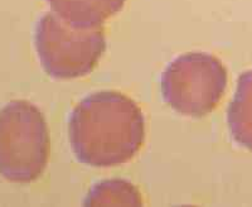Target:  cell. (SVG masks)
I'll return each mask as SVG.
<instances>
[{
    "label": "cell",
    "instance_id": "1",
    "mask_svg": "<svg viewBox=\"0 0 252 207\" xmlns=\"http://www.w3.org/2000/svg\"><path fill=\"white\" fill-rule=\"evenodd\" d=\"M76 158L91 167L129 162L145 139V120L138 104L116 91H98L78 103L68 123Z\"/></svg>",
    "mask_w": 252,
    "mask_h": 207
},
{
    "label": "cell",
    "instance_id": "2",
    "mask_svg": "<svg viewBox=\"0 0 252 207\" xmlns=\"http://www.w3.org/2000/svg\"><path fill=\"white\" fill-rule=\"evenodd\" d=\"M49 133L35 105L15 100L0 110V174L10 182L29 183L48 163Z\"/></svg>",
    "mask_w": 252,
    "mask_h": 207
},
{
    "label": "cell",
    "instance_id": "3",
    "mask_svg": "<svg viewBox=\"0 0 252 207\" xmlns=\"http://www.w3.org/2000/svg\"><path fill=\"white\" fill-rule=\"evenodd\" d=\"M35 48L44 71L55 78L89 75L106 49L103 29L76 28L47 13L35 29Z\"/></svg>",
    "mask_w": 252,
    "mask_h": 207
},
{
    "label": "cell",
    "instance_id": "4",
    "mask_svg": "<svg viewBox=\"0 0 252 207\" xmlns=\"http://www.w3.org/2000/svg\"><path fill=\"white\" fill-rule=\"evenodd\" d=\"M227 86V69L215 56L193 52L172 61L161 76V94L179 114L202 118L220 103Z\"/></svg>",
    "mask_w": 252,
    "mask_h": 207
},
{
    "label": "cell",
    "instance_id": "5",
    "mask_svg": "<svg viewBox=\"0 0 252 207\" xmlns=\"http://www.w3.org/2000/svg\"><path fill=\"white\" fill-rule=\"evenodd\" d=\"M52 10L76 28H97L123 9L125 0H48Z\"/></svg>",
    "mask_w": 252,
    "mask_h": 207
},
{
    "label": "cell",
    "instance_id": "6",
    "mask_svg": "<svg viewBox=\"0 0 252 207\" xmlns=\"http://www.w3.org/2000/svg\"><path fill=\"white\" fill-rule=\"evenodd\" d=\"M227 121L233 140L252 150V69L244 72L227 111Z\"/></svg>",
    "mask_w": 252,
    "mask_h": 207
},
{
    "label": "cell",
    "instance_id": "7",
    "mask_svg": "<svg viewBox=\"0 0 252 207\" xmlns=\"http://www.w3.org/2000/svg\"><path fill=\"white\" fill-rule=\"evenodd\" d=\"M85 205H143V201L139 191L130 182L107 179L97 183L90 191Z\"/></svg>",
    "mask_w": 252,
    "mask_h": 207
}]
</instances>
